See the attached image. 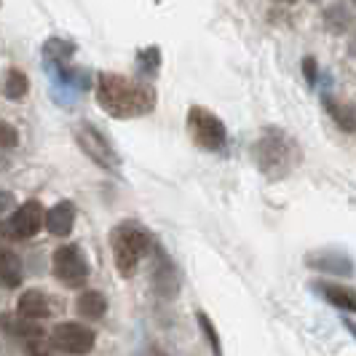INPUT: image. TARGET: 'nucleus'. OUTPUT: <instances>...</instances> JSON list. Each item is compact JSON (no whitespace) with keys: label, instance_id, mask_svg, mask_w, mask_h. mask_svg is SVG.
<instances>
[{"label":"nucleus","instance_id":"4","mask_svg":"<svg viewBox=\"0 0 356 356\" xmlns=\"http://www.w3.org/2000/svg\"><path fill=\"white\" fill-rule=\"evenodd\" d=\"M188 131L193 143L204 150H220L228 140V129L220 121V115H214L212 110L201 105H193L188 110Z\"/></svg>","mask_w":356,"mask_h":356},{"label":"nucleus","instance_id":"16","mask_svg":"<svg viewBox=\"0 0 356 356\" xmlns=\"http://www.w3.org/2000/svg\"><path fill=\"white\" fill-rule=\"evenodd\" d=\"M0 282L6 286L22 284V260L11 250H0Z\"/></svg>","mask_w":356,"mask_h":356},{"label":"nucleus","instance_id":"14","mask_svg":"<svg viewBox=\"0 0 356 356\" xmlns=\"http://www.w3.org/2000/svg\"><path fill=\"white\" fill-rule=\"evenodd\" d=\"M75 308L83 319H102L107 314V298L99 289H83L75 300Z\"/></svg>","mask_w":356,"mask_h":356},{"label":"nucleus","instance_id":"20","mask_svg":"<svg viewBox=\"0 0 356 356\" xmlns=\"http://www.w3.org/2000/svg\"><path fill=\"white\" fill-rule=\"evenodd\" d=\"M72 54H75V46L70 40H62V38H51L43 46V56L51 59V62H65V59H70Z\"/></svg>","mask_w":356,"mask_h":356},{"label":"nucleus","instance_id":"25","mask_svg":"<svg viewBox=\"0 0 356 356\" xmlns=\"http://www.w3.org/2000/svg\"><path fill=\"white\" fill-rule=\"evenodd\" d=\"M11 207H14V196L6 193V191H0V212H6V209H11Z\"/></svg>","mask_w":356,"mask_h":356},{"label":"nucleus","instance_id":"3","mask_svg":"<svg viewBox=\"0 0 356 356\" xmlns=\"http://www.w3.org/2000/svg\"><path fill=\"white\" fill-rule=\"evenodd\" d=\"M254 161L268 177H284L300 161V150L295 140L286 137L282 129H266L254 145Z\"/></svg>","mask_w":356,"mask_h":356},{"label":"nucleus","instance_id":"26","mask_svg":"<svg viewBox=\"0 0 356 356\" xmlns=\"http://www.w3.org/2000/svg\"><path fill=\"white\" fill-rule=\"evenodd\" d=\"M343 324H346V330L354 335V340H356V321L354 319H343Z\"/></svg>","mask_w":356,"mask_h":356},{"label":"nucleus","instance_id":"21","mask_svg":"<svg viewBox=\"0 0 356 356\" xmlns=\"http://www.w3.org/2000/svg\"><path fill=\"white\" fill-rule=\"evenodd\" d=\"M159 65H161V56H159V49H156V46H150V49L140 51V70H143L147 78H153V75L159 72Z\"/></svg>","mask_w":356,"mask_h":356},{"label":"nucleus","instance_id":"22","mask_svg":"<svg viewBox=\"0 0 356 356\" xmlns=\"http://www.w3.org/2000/svg\"><path fill=\"white\" fill-rule=\"evenodd\" d=\"M303 75H305V81H308V86H316V81H319V67H316V59H314V56H305L303 59Z\"/></svg>","mask_w":356,"mask_h":356},{"label":"nucleus","instance_id":"8","mask_svg":"<svg viewBox=\"0 0 356 356\" xmlns=\"http://www.w3.org/2000/svg\"><path fill=\"white\" fill-rule=\"evenodd\" d=\"M305 266L311 268V270H319V273H330V276H354V260H351V254L343 250H332V247H327V250H314L305 254Z\"/></svg>","mask_w":356,"mask_h":356},{"label":"nucleus","instance_id":"13","mask_svg":"<svg viewBox=\"0 0 356 356\" xmlns=\"http://www.w3.org/2000/svg\"><path fill=\"white\" fill-rule=\"evenodd\" d=\"M17 311L19 316H24V319H46V316H51V300L40 289H27L19 298Z\"/></svg>","mask_w":356,"mask_h":356},{"label":"nucleus","instance_id":"11","mask_svg":"<svg viewBox=\"0 0 356 356\" xmlns=\"http://www.w3.org/2000/svg\"><path fill=\"white\" fill-rule=\"evenodd\" d=\"M43 225L51 236H70L75 225V204L72 201H59L43 217Z\"/></svg>","mask_w":356,"mask_h":356},{"label":"nucleus","instance_id":"27","mask_svg":"<svg viewBox=\"0 0 356 356\" xmlns=\"http://www.w3.org/2000/svg\"><path fill=\"white\" fill-rule=\"evenodd\" d=\"M284 3H292V0H284Z\"/></svg>","mask_w":356,"mask_h":356},{"label":"nucleus","instance_id":"9","mask_svg":"<svg viewBox=\"0 0 356 356\" xmlns=\"http://www.w3.org/2000/svg\"><path fill=\"white\" fill-rule=\"evenodd\" d=\"M43 207L40 201H24L8 220V233L14 238H33L43 228Z\"/></svg>","mask_w":356,"mask_h":356},{"label":"nucleus","instance_id":"7","mask_svg":"<svg viewBox=\"0 0 356 356\" xmlns=\"http://www.w3.org/2000/svg\"><path fill=\"white\" fill-rule=\"evenodd\" d=\"M94 343H97L94 330H89L86 324H78V321H62L51 332V346L56 351H65V354H89Z\"/></svg>","mask_w":356,"mask_h":356},{"label":"nucleus","instance_id":"19","mask_svg":"<svg viewBox=\"0 0 356 356\" xmlns=\"http://www.w3.org/2000/svg\"><path fill=\"white\" fill-rule=\"evenodd\" d=\"M196 321H198V327H201V332H204V340L209 343L212 356H222V340H220L217 330H214V321L209 319L204 311H196Z\"/></svg>","mask_w":356,"mask_h":356},{"label":"nucleus","instance_id":"18","mask_svg":"<svg viewBox=\"0 0 356 356\" xmlns=\"http://www.w3.org/2000/svg\"><path fill=\"white\" fill-rule=\"evenodd\" d=\"M27 91H30L27 75H24L22 70H8V75H6V97L14 99V102H19V99L27 97Z\"/></svg>","mask_w":356,"mask_h":356},{"label":"nucleus","instance_id":"6","mask_svg":"<svg viewBox=\"0 0 356 356\" xmlns=\"http://www.w3.org/2000/svg\"><path fill=\"white\" fill-rule=\"evenodd\" d=\"M89 273H91L89 260H86V254H83L81 247L67 244V247H59V250L54 252V276H56L62 284H67V286L86 284Z\"/></svg>","mask_w":356,"mask_h":356},{"label":"nucleus","instance_id":"1","mask_svg":"<svg viewBox=\"0 0 356 356\" xmlns=\"http://www.w3.org/2000/svg\"><path fill=\"white\" fill-rule=\"evenodd\" d=\"M97 105L113 118H140L153 113L156 89L145 81L126 78L118 72H99L97 75Z\"/></svg>","mask_w":356,"mask_h":356},{"label":"nucleus","instance_id":"12","mask_svg":"<svg viewBox=\"0 0 356 356\" xmlns=\"http://www.w3.org/2000/svg\"><path fill=\"white\" fill-rule=\"evenodd\" d=\"M319 295L330 305H335L346 314H356V289L346 284H335V282H319L316 284Z\"/></svg>","mask_w":356,"mask_h":356},{"label":"nucleus","instance_id":"28","mask_svg":"<svg viewBox=\"0 0 356 356\" xmlns=\"http://www.w3.org/2000/svg\"><path fill=\"white\" fill-rule=\"evenodd\" d=\"M354 6H356V0H354Z\"/></svg>","mask_w":356,"mask_h":356},{"label":"nucleus","instance_id":"15","mask_svg":"<svg viewBox=\"0 0 356 356\" xmlns=\"http://www.w3.org/2000/svg\"><path fill=\"white\" fill-rule=\"evenodd\" d=\"M0 327L8 332V335H17V338H27V340H38L43 338V327L35 324V319H24V316H0Z\"/></svg>","mask_w":356,"mask_h":356},{"label":"nucleus","instance_id":"5","mask_svg":"<svg viewBox=\"0 0 356 356\" xmlns=\"http://www.w3.org/2000/svg\"><path fill=\"white\" fill-rule=\"evenodd\" d=\"M75 143L97 166H102L107 172H118L121 169V156L115 153L113 145L107 143L105 134L99 129H94L89 121H81L75 126Z\"/></svg>","mask_w":356,"mask_h":356},{"label":"nucleus","instance_id":"2","mask_svg":"<svg viewBox=\"0 0 356 356\" xmlns=\"http://www.w3.org/2000/svg\"><path fill=\"white\" fill-rule=\"evenodd\" d=\"M110 247H113V263H115L118 276L131 279L143 263V257L153 250V238L147 236L143 225L121 222L110 233Z\"/></svg>","mask_w":356,"mask_h":356},{"label":"nucleus","instance_id":"10","mask_svg":"<svg viewBox=\"0 0 356 356\" xmlns=\"http://www.w3.org/2000/svg\"><path fill=\"white\" fill-rule=\"evenodd\" d=\"M153 286H156V292H159L161 298H166V300H172V298H177L179 292V273L175 263L159 252L156 254V266H153Z\"/></svg>","mask_w":356,"mask_h":356},{"label":"nucleus","instance_id":"24","mask_svg":"<svg viewBox=\"0 0 356 356\" xmlns=\"http://www.w3.org/2000/svg\"><path fill=\"white\" fill-rule=\"evenodd\" d=\"M30 354H33V356H54L51 351H49V348H46L43 343H40V338H38L35 343L30 346Z\"/></svg>","mask_w":356,"mask_h":356},{"label":"nucleus","instance_id":"17","mask_svg":"<svg viewBox=\"0 0 356 356\" xmlns=\"http://www.w3.org/2000/svg\"><path fill=\"white\" fill-rule=\"evenodd\" d=\"M324 105L330 110V115H332V121L343 129V131H356V110L351 105H343V102H335L332 97H324Z\"/></svg>","mask_w":356,"mask_h":356},{"label":"nucleus","instance_id":"23","mask_svg":"<svg viewBox=\"0 0 356 356\" xmlns=\"http://www.w3.org/2000/svg\"><path fill=\"white\" fill-rule=\"evenodd\" d=\"M19 143V134L14 126L0 124V147H14Z\"/></svg>","mask_w":356,"mask_h":356}]
</instances>
